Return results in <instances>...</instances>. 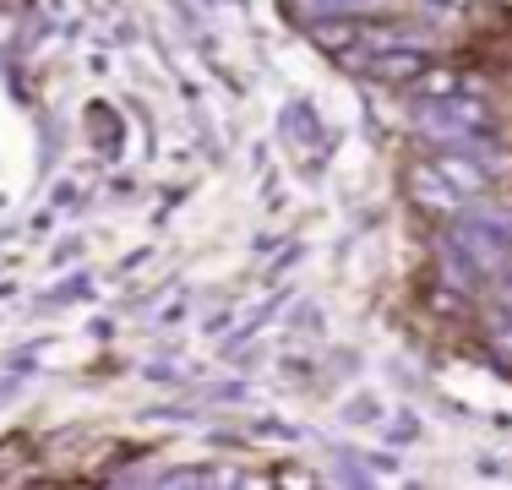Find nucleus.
Returning <instances> with one entry per match:
<instances>
[{
  "instance_id": "1",
  "label": "nucleus",
  "mask_w": 512,
  "mask_h": 490,
  "mask_svg": "<svg viewBox=\"0 0 512 490\" xmlns=\"http://www.w3.org/2000/svg\"><path fill=\"white\" fill-rule=\"evenodd\" d=\"M387 77H409V71H420V55H398V60H382Z\"/></svg>"
}]
</instances>
